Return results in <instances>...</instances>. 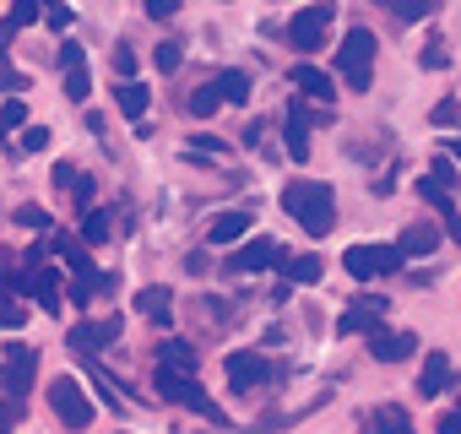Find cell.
I'll return each mask as SVG.
<instances>
[{"mask_svg":"<svg viewBox=\"0 0 461 434\" xmlns=\"http://www.w3.org/2000/svg\"><path fill=\"white\" fill-rule=\"evenodd\" d=\"M283 212L294 217L310 240H326V234L337 229V195H331V185H321V179H294V185L283 190Z\"/></svg>","mask_w":461,"mask_h":434,"instance_id":"obj_1","label":"cell"},{"mask_svg":"<svg viewBox=\"0 0 461 434\" xmlns=\"http://www.w3.org/2000/svg\"><path fill=\"white\" fill-rule=\"evenodd\" d=\"M33 375H39V353L23 348V342H12V348H6V364H0V391H6V402H12L17 412H23L28 396H33Z\"/></svg>","mask_w":461,"mask_h":434,"instance_id":"obj_2","label":"cell"},{"mask_svg":"<svg viewBox=\"0 0 461 434\" xmlns=\"http://www.w3.org/2000/svg\"><path fill=\"white\" fill-rule=\"evenodd\" d=\"M375 50H380V44H375V33H369V28H353V33L337 44V71H342V82H348V87H358V93L369 87Z\"/></svg>","mask_w":461,"mask_h":434,"instance_id":"obj_3","label":"cell"},{"mask_svg":"<svg viewBox=\"0 0 461 434\" xmlns=\"http://www.w3.org/2000/svg\"><path fill=\"white\" fill-rule=\"evenodd\" d=\"M402 245H353L348 256H342V267H348V277H358V283H375V277H391V272H402Z\"/></svg>","mask_w":461,"mask_h":434,"instance_id":"obj_4","label":"cell"},{"mask_svg":"<svg viewBox=\"0 0 461 434\" xmlns=\"http://www.w3.org/2000/svg\"><path fill=\"white\" fill-rule=\"evenodd\" d=\"M152 385L163 391V402H179V407H190V412H201V418H212V423H222V412L212 407V396L190 380V375H179V369H168V364H158V375H152Z\"/></svg>","mask_w":461,"mask_h":434,"instance_id":"obj_5","label":"cell"},{"mask_svg":"<svg viewBox=\"0 0 461 434\" xmlns=\"http://www.w3.org/2000/svg\"><path fill=\"white\" fill-rule=\"evenodd\" d=\"M331 17H337V6H331V0H315V6L294 12V23H288V39H294V50H299V55H315V50H321V39H326V28H331Z\"/></svg>","mask_w":461,"mask_h":434,"instance_id":"obj_6","label":"cell"},{"mask_svg":"<svg viewBox=\"0 0 461 434\" xmlns=\"http://www.w3.org/2000/svg\"><path fill=\"white\" fill-rule=\"evenodd\" d=\"M50 407L60 412L66 429H87V423H93V402H87V391H82L71 375H60V380L50 385Z\"/></svg>","mask_w":461,"mask_h":434,"instance_id":"obj_7","label":"cell"},{"mask_svg":"<svg viewBox=\"0 0 461 434\" xmlns=\"http://www.w3.org/2000/svg\"><path fill=\"white\" fill-rule=\"evenodd\" d=\"M267 375H272V369H267V358H261V353H228V385H234L240 396H250Z\"/></svg>","mask_w":461,"mask_h":434,"instance_id":"obj_8","label":"cell"},{"mask_svg":"<svg viewBox=\"0 0 461 434\" xmlns=\"http://www.w3.org/2000/svg\"><path fill=\"white\" fill-rule=\"evenodd\" d=\"M109 342H120V321H82V326H71V337H66L71 353H98V348H109Z\"/></svg>","mask_w":461,"mask_h":434,"instance_id":"obj_9","label":"cell"},{"mask_svg":"<svg viewBox=\"0 0 461 434\" xmlns=\"http://www.w3.org/2000/svg\"><path fill=\"white\" fill-rule=\"evenodd\" d=\"M380 315H385V299H353V304L337 315V331H342V337L375 331V326H380Z\"/></svg>","mask_w":461,"mask_h":434,"instance_id":"obj_10","label":"cell"},{"mask_svg":"<svg viewBox=\"0 0 461 434\" xmlns=\"http://www.w3.org/2000/svg\"><path fill=\"white\" fill-rule=\"evenodd\" d=\"M412 348H418V337H412V331H380V326L369 331V353H375L380 364H402Z\"/></svg>","mask_w":461,"mask_h":434,"instance_id":"obj_11","label":"cell"},{"mask_svg":"<svg viewBox=\"0 0 461 434\" xmlns=\"http://www.w3.org/2000/svg\"><path fill=\"white\" fill-rule=\"evenodd\" d=\"M267 267H277V245L272 240H250V245L234 250V261H228V272H267Z\"/></svg>","mask_w":461,"mask_h":434,"instance_id":"obj_12","label":"cell"},{"mask_svg":"<svg viewBox=\"0 0 461 434\" xmlns=\"http://www.w3.org/2000/svg\"><path fill=\"white\" fill-rule=\"evenodd\" d=\"M294 87H299L304 98H321V104H331V98H337V77H326V71H321V66H310V60H304V66H294Z\"/></svg>","mask_w":461,"mask_h":434,"instance_id":"obj_13","label":"cell"},{"mask_svg":"<svg viewBox=\"0 0 461 434\" xmlns=\"http://www.w3.org/2000/svg\"><path fill=\"white\" fill-rule=\"evenodd\" d=\"M450 375H456L450 358H445V353H429V358H423V375H418V391H423V396H439V391H450Z\"/></svg>","mask_w":461,"mask_h":434,"instance_id":"obj_14","label":"cell"},{"mask_svg":"<svg viewBox=\"0 0 461 434\" xmlns=\"http://www.w3.org/2000/svg\"><path fill=\"white\" fill-rule=\"evenodd\" d=\"M396 245H402V256H407V261H423V256L439 245V229H434V223H412Z\"/></svg>","mask_w":461,"mask_h":434,"instance_id":"obj_15","label":"cell"},{"mask_svg":"<svg viewBox=\"0 0 461 434\" xmlns=\"http://www.w3.org/2000/svg\"><path fill=\"white\" fill-rule=\"evenodd\" d=\"M277 272L283 283H321V256H277Z\"/></svg>","mask_w":461,"mask_h":434,"instance_id":"obj_16","label":"cell"},{"mask_svg":"<svg viewBox=\"0 0 461 434\" xmlns=\"http://www.w3.org/2000/svg\"><path fill=\"white\" fill-rule=\"evenodd\" d=\"M158 364H168V369H179V375H195V348H190L185 337H163V342H158Z\"/></svg>","mask_w":461,"mask_h":434,"instance_id":"obj_17","label":"cell"},{"mask_svg":"<svg viewBox=\"0 0 461 434\" xmlns=\"http://www.w3.org/2000/svg\"><path fill=\"white\" fill-rule=\"evenodd\" d=\"M250 234V212H222L212 223V245H240Z\"/></svg>","mask_w":461,"mask_h":434,"instance_id":"obj_18","label":"cell"},{"mask_svg":"<svg viewBox=\"0 0 461 434\" xmlns=\"http://www.w3.org/2000/svg\"><path fill=\"white\" fill-rule=\"evenodd\" d=\"M136 310H141L147 321H163V326H168V321H174V294H168V288H141V294H136Z\"/></svg>","mask_w":461,"mask_h":434,"instance_id":"obj_19","label":"cell"},{"mask_svg":"<svg viewBox=\"0 0 461 434\" xmlns=\"http://www.w3.org/2000/svg\"><path fill=\"white\" fill-rule=\"evenodd\" d=\"M147 104H152V93H147L136 77H125V82H120V114H125V120H141Z\"/></svg>","mask_w":461,"mask_h":434,"instance_id":"obj_20","label":"cell"},{"mask_svg":"<svg viewBox=\"0 0 461 434\" xmlns=\"http://www.w3.org/2000/svg\"><path fill=\"white\" fill-rule=\"evenodd\" d=\"M283 141H288V152H294L299 163L310 158V136H304V109H299V98L288 104V136H283Z\"/></svg>","mask_w":461,"mask_h":434,"instance_id":"obj_21","label":"cell"},{"mask_svg":"<svg viewBox=\"0 0 461 434\" xmlns=\"http://www.w3.org/2000/svg\"><path fill=\"white\" fill-rule=\"evenodd\" d=\"M39 23V0H12V12H6V28H0V44H6L17 28H33Z\"/></svg>","mask_w":461,"mask_h":434,"instance_id":"obj_22","label":"cell"},{"mask_svg":"<svg viewBox=\"0 0 461 434\" xmlns=\"http://www.w3.org/2000/svg\"><path fill=\"white\" fill-rule=\"evenodd\" d=\"M33 294H39V304L55 315L60 310V277L50 272V267H33Z\"/></svg>","mask_w":461,"mask_h":434,"instance_id":"obj_23","label":"cell"},{"mask_svg":"<svg viewBox=\"0 0 461 434\" xmlns=\"http://www.w3.org/2000/svg\"><path fill=\"white\" fill-rule=\"evenodd\" d=\"M217 87H222V104H250V71H222Z\"/></svg>","mask_w":461,"mask_h":434,"instance_id":"obj_24","label":"cell"},{"mask_svg":"<svg viewBox=\"0 0 461 434\" xmlns=\"http://www.w3.org/2000/svg\"><path fill=\"white\" fill-rule=\"evenodd\" d=\"M217 104H222V87H217V82L190 93V114H201V120H212V114H217Z\"/></svg>","mask_w":461,"mask_h":434,"instance_id":"obj_25","label":"cell"},{"mask_svg":"<svg viewBox=\"0 0 461 434\" xmlns=\"http://www.w3.org/2000/svg\"><path fill=\"white\" fill-rule=\"evenodd\" d=\"M87 93H93L87 66H71V71H66V98H71V104H87Z\"/></svg>","mask_w":461,"mask_h":434,"instance_id":"obj_26","label":"cell"},{"mask_svg":"<svg viewBox=\"0 0 461 434\" xmlns=\"http://www.w3.org/2000/svg\"><path fill=\"white\" fill-rule=\"evenodd\" d=\"M418 195H423V201H429V206H439V212H445V217H450V212H456V206H450V190H445V185H439V179H434V174H429V179H418Z\"/></svg>","mask_w":461,"mask_h":434,"instance_id":"obj_27","label":"cell"},{"mask_svg":"<svg viewBox=\"0 0 461 434\" xmlns=\"http://www.w3.org/2000/svg\"><path fill=\"white\" fill-rule=\"evenodd\" d=\"M375 429H380V434H412V423H407L402 407H380V412H375Z\"/></svg>","mask_w":461,"mask_h":434,"instance_id":"obj_28","label":"cell"},{"mask_svg":"<svg viewBox=\"0 0 461 434\" xmlns=\"http://www.w3.org/2000/svg\"><path fill=\"white\" fill-rule=\"evenodd\" d=\"M109 217H114V212H87V217H82V240H87V245H104V240H109Z\"/></svg>","mask_w":461,"mask_h":434,"instance_id":"obj_29","label":"cell"},{"mask_svg":"<svg viewBox=\"0 0 461 434\" xmlns=\"http://www.w3.org/2000/svg\"><path fill=\"white\" fill-rule=\"evenodd\" d=\"M17 125H28V104L23 98H6V104H0V136L17 131Z\"/></svg>","mask_w":461,"mask_h":434,"instance_id":"obj_30","label":"cell"},{"mask_svg":"<svg viewBox=\"0 0 461 434\" xmlns=\"http://www.w3.org/2000/svg\"><path fill=\"white\" fill-rule=\"evenodd\" d=\"M391 12H396L402 23H418V17H429V12H434V0H391Z\"/></svg>","mask_w":461,"mask_h":434,"instance_id":"obj_31","label":"cell"},{"mask_svg":"<svg viewBox=\"0 0 461 434\" xmlns=\"http://www.w3.org/2000/svg\"><path fill=\"white\" fill-rule=\"evenodd\" d=\"M17 223H23V229H33V234H44V229H50V212L28 201V206H17Z\"/></svg>","mask_w":461,"mask_h":434,"instance_id":"obj_32","label":"cell"},{"mask_svg":"<svg viewBox=\"0 0 461 434\" xmlns=\"http://www.w3.org/2000/svg\"><path fill=\"white\" fill-rule=\"evenodd\" d=\"M179 60H185L179 44H158V50H152V66H158V71H179Z\"/></svg>","mask_w":461,"mask_h":434,"instance_id":"obj_33","label":"cell"},{"mask_svg":"<svg viewBox=\"0 0 461 434\" xmlns=\"http://www.w3.org/2000/svg\"><path fill=\"white\" fill-rule=\"evenodd\" d=\"M23 321H28V310H23L17 299H0V326H6V331H17Z\"/></svg>","mask_w":461,"mask_h":434,"instance_id":"obj_34","label":"cell"},{"mask_svg":"<svg viewBox=\"0 0 461 434\" xmlns=\"http://www.w3.org/2000/svg\"><path fill=\"white\" fill-rule=\"evenodd\" d=\"M456 120H461V104H456V98L434 104V125H456Z\"/></svg>","mask_w":461,"mask_h":434,"instance_id":"obj_35","label":"cell"},{"mask_svg":"<svg viewBox=\"0 0 461 434\" xmlns=\"http://www.w3.org/2000/svg\"><path fill=\"white\" fill-rule=\"evenodd\" d=\"M23 147H28V152H44V147H50V131H44V125H28V131H23Z\"/></svg>","mask_w":461,"mask_h":434,"instance_id":"obj_36","label":"cell"},{"mask_svg":"<svg viewBox=\"0 0 461 434\" xmlns=\"http://www.w3.org/2000/svg\"><path fill=\"white\" fill-rule=\"evenodd\" d=\"M174 12H179V0H147V17L152 23H168Z\"/></svg>","mask_w":461,"mask_h":434,"instance_id":"obj_37","label":"cell"},{"mask_svg":"<svg viewBox=\"0 0 461 434\" xmlns=\"http://www.w3.org/2000/svg\"><path fill=\"white\" fill-rule=\"evenodd\" d=\"M17 87V71H12V55H6V44H0V93H12Z\"/></svg>","mask_w":461,"mask_h":434,"instance_id":"obj_38","label":"cell"},{"mask_svg":"<svg viewBox=\"0 0 461 434\" xmlns=\"http://www.w3.org/2000/svg\"><path fill=\"white\" fill-rule=\"evenodd\" d=\"M114 77H136V55H131L125 44L114 50Z\"/></svg>","mask_w":461,"mask_h":434,"instance_id":"obj_39","label":"cell"},{"mask_svg":"<svg viewBox=\"0 0 461 434\" xmlns=\"http://www.w3.org/2000/svg\"><path fill=\"white\" fill-rule=\"evenodd\" d=\"M429 174H434L439 185H450V179H456V158H450V152H445V158H434V168H429Z\"/></svg>","mask_w":461,"mask_h":434,"instance_id":"obj_40","label":"cell"},{"mask_svg":"<svg viewBox=\"0 0 461 434\" xmlns=\"http://www.w3.org/2000/svg\"><path fill=\"white\" fill-rule=\"evenodd\" d=\"M201 152H212V158H217V152H222V141H217V136H195V141H190V158H201Z\"/></svg>","mask_w":461,"mask_h":434,"instance_id":"obj_41","label":"cell"},{"mask_svg":"<svg viewBox=\"0 0 461 434\" xmlns=\"http://www.w3.org/2000/svg\"><path fill=\"white\" fill-rule=\"evenodd\" d=\"M71 195H77V206H87V201H93V174H77V185H71Z\"/></svg>","mask_w":461,"mask_h":434,"instance_id":"obj_42","label":"cell"},{"mask_svg":"<svg viewBox=\"0 0 461 434\" xmlns=\"http://www.w3.org/2000/svg\"><path fill=\"white\" fill-rule=\"evenodd\" d=\"M12 418H17V407L6 402V391H0V434H12Z\"/></svg>","mask_w":461,"mask_h":434,"instance_id":"obj_43","label":"cell"},{"mask_svg":"<svg viewBox=\"0 0 461 434\" xmlns=\"http://www.w3.org/2000/svg\"><path fill=\"white\" fill-rule=\"evenodd\" d=\"M60 66H66V71L82 66V44H60Z\"/></svg>","mask_w":461,"mask_h":434,"instance_id":"obj_44","label":"cell"},{"mask_svg":"<svg viewBox=\"0 0 461 434\" xmlns=\"http://www.w3.org/2000/svg\"><path fill=\"white\" fill-rule=\"evenodd\" d=\"M50 28H71V12L66 6H50Z\"/></svg>","mask_w":461,"mask_h":434,"instance_id":"obj_45","label":"cell"},{"mask_svg":"<svg viewBox=\"0 0 461 434\" xmlns=\"http://www.w3.org/2000/svg\"><path fill=\"white\" fill-rule=\"evenodd\" d=\"M439 434H461V407H456V412H445V423H439Z\"/></svg>","mask_w":461,"mask_h":434,"instance_id":"obj_46","label":"cell"},{"mask_svg":"<svg viewBox=\"0 0 461 434\" xmlns=\"http://www.w3.org/2000/svg\"><path fill=\"white\" fill-rule=\"evenodd\" d=\"M445 234H450V240H456V245H461V217H456V212H450V217H445Z\"/></svg>","mask_w":461,"mask_h":434,"instance_id":"obj_47","label":"cell"},{"mask_svg":"<svg viewBox=\"0 0 461 434\" xmlns=\"http://www.w3.org/2000/svg\"><path fill=\"white\" fill-rule=\"evenodd\" d=\"M445 152H450V158H456V163H461V141H445Z\"/></svg>","mask_w":461,"mask_h":434,"instance_id":"obj_48","label":"cell"}]
</instances>
